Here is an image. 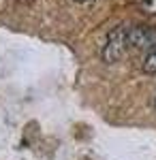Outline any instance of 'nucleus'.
Segmentation results:
<instances>
[{"label":"nucleus","mask_w":156,"mask_h":160,"mask_svg":"<svg viewBox=\"0 0 156 160\" xmlns=\"http://www.w3.org/2000/svg\"><path fill=\"white\" fill-rule=\"evenodd\" d=\"M141 68H143V73H148V75H154L156 73V45L152 47V49L145 51V58H143Z\"/></svg>","instance_id":"nucleus-3"},{"label":"nucleus","mask_w":156,"mask_h":160,"mask_svg":"<svg viewBox=\"0 0 156 160\" xmlns=\"http://www.w3.org/2000/svg\"><path fill=\"white\" fill-rule=\"evenodd\" d=\"M128 51V41H126V26H118L107 34L103 49H101V58L107 64H116L118 60L124 58V53Z\"/></svg>","instance_id":"nucleus-1"},{"label":"nucleus","mask_w":156,"mask_h":160,"mask_svg":"<svg viewBox=\"0 0 156 160\" xmlns=\"http://www.w3.org/2000/svg\"><path fill=\"white\" fill-rule=\"evenodd\" d=\"M139 9L143 13H148V15H156V0H141Z\"/></svg>","instance_id":"nucleus-4"},{"label":"nucleus","mask_w":156,"mask_h":160,"mask_svg":"<svg viewBox=\"0 0 156 160\" xmlns=\"http://www.w3.org/2000/svg\"><path fill=\"white\" fill-rule=\"evenodd\" d=\"M154 107H156V98H154Z\"/></svg>","instance_id":"nucleus-6"},{"label":"nucleus","mask_w":156,"mask_h":160,"mask_svg":"<svg viewBox=\"0 0 156 160\" xmlns=\"http://www.w3.org/2000/svg\"><path fill=\"white\" fill-rule=\"evenodd\" d=\"M75 2H94V0H75Z\"/></svg>","instance_id":"nucleus-5"},{"label":"nucleus","mask_w":156,"mask_h":160,"mask_svg":"<svg viewBox=\"0 0 156 160\" xmlns=\"http://www.w3.org/2000/svg\"><path fill=\"white\" fill-rule=\"evenodd\" d=\"M126 41H128V49H152L156 45V26L137 24L126 28Z\"/></svg>","instance_id":"nucleus-2"}]
</instances>
